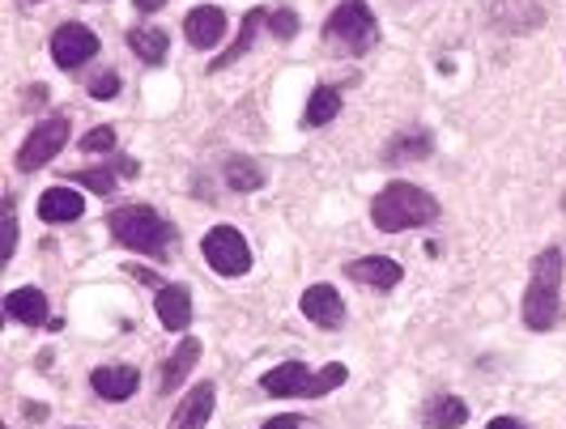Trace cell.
<instances>
[{"mask_svg": "<svg viewBox=\"0 0 566 429\" xmlns=\"http://www.w3.org/2000/svg\"><path fill=\"white\" fill-rule=\"evenodd\" d=\"M563 311V251L545 247L532 260V277L524 289V324L532 332H550Z\"/></svg>", "mask_w": 566, "mask_h": 429, "instance_id": "obj_1", "label": "cell"}, {"mask_svg": "<svg viewBox=\"0 0 566 429\" xmlns=\"http://www.w3.org/2000/svg\"><path fill=\"white\" fill-rule=\"evenodd\" d=\"M439 217V200L430 191L413 188V184H388L370 204V222L383 235H401V230H417L430 226Z\"/></svg>", "mask_w": 566, "mask_h": 429, "instance_id": "obj_2", "label": "cell"}, {"mask_svg": "<svg viewBox=\"0 0 566 429\" xmlns=\"http://www.w3.org/2000/svg\"><path fill=\"white\" fill-rule=\"evenodd\" d=\"M111 235L137 255H166V247L175 239L171 222L158 217L150 204H124L111 213Z\"/></svg>", "mask_w": 566, "mask_h": 429, "instance_id": "obj_3", "label": "cell"}, {"mask_svg": "<svg viewBox=\"0 0 566 429\" xmlns=\"http://www.w3.org/2000/svg\"><path fill=\"white\" fill-rule=\"evenodd\" d=\"M324 39L345 48L350 55H362V51L375 48L379 39V26H375V13L362 4V0H345L332 9V17L324 22Z\"/></svg>", "mask_w": 566, "mask_h": 429, "instance_id": "obj_4", "label": "cell"}, {"mask_svg": "<svg viewBox=\"0 0 566 429\" xmlns=\"http://www.w3.org/2000/svg\"><path fill=\"white\" fill-rule=\"evenodd\" d=\"M209 268L222 273V277H243L252 268V251H248V239L235 230V226H213L201 242Z\"/></svg>", "mask_w": 566, "mask_h": 429, "instance_id": "obj_5", "label": "cell"}, {"mask_svg": "<svg viewBox=\"0 0 566 429\" xmlns=\"http://www.w3.org/2000/svg\"><path fill=\"white\" fill-rule=\"evenodd\" d=\"M68 144V115H52V119H43L30 137H26V144L17 149V171H39V166H48L55 153Z\"/></svg>", "mask_w": 566, "mask_h": 429, "instance_id": "obj_6", "label": "cell"}, {"mask_svg": "<svg viewBox=\"0 0 566 429\" xmlns=\"http://www.w3.org/2000/svg\"><path fill=\"white\" fill-rule=\"evenodd\" d=\"M95 51H99V39H95V30H86L81 22H64L52 35V60L64 73H73V68H81L86 60H95Z\"/></svg>", "mask_w": 566, "mask_h": 429, "instance_id": "obj_7", "label": "cell"}, {"mask_svg": "<svg viewBox=\"0 0 566 429\" xmlns=\"http://www.w3.org/2000/svg\"><path fill=\"white\" fill-rule=\"evenodd\" d=\"M303 315H307L311 324H319V328H341L345 324V302H341V293L332 286H311L303 293Z\"/></svg>", "mask_w": 566, "mask_h": 429, "instance_id": "obj_8", "label": "cell"}, {"mask_svg": "<svg viewBox=\"0 0 566 429\" xmlns=\"http://www.w3.org/2000/svg\"><path fill=\"white\" fill-rule=\"evenodd\" d=\"M154 311L158 324L166 332H184L192 324V293H188V286H162L154 298Z\"/></svg>", "mask_w": 566, "mask_h": 429, "instance_id": "obj_9", "label": "cell"}, {"mask_svg": "<svg viewBox=\"0 0 566 429\" xmlns=\"http://www.w3.org/2000/svg\"><path fill=\"white\" fill-rule=\"evenodd\" d=\"M184 35H188L192 48H217L222 35H226V13L217 4H197L184 22Z\"/></svg>", "mask_w": 566, "mask_h": 429, "instance_id": "obj_10", "label": "cell"}, {"mask_svg": "<svg viewBox=\"0 0 566 429\" xmlns=\"http://www.w3.org/2000/svg\"><path fill=\"white\" fill-rule=\"evenodd\" d=\"M345 277L366 289H392V286H401L405 273H401V264L388 260V255H366V260H354V264L345 268Z\"/></svg>", "mask_w": 566, "mask_h": 429, "instance_id": "obj_11", "label": "cell"}, {"mask_svg": "<svg viewBox=\"0 0 566 429\" xmlns=\"http://www.w3.org/2000/svg\"><path fill=\"white\" fill-rule=\"evenodd\" d=\"M86 213V200H81V191L73 188H48L39 195V217L48 222V226H64V222H77Z\"/></svg>", "mask_w": 566, "mask_h": 429, "instance_id": "obj_12", "label": "cell"}, {"mask_svg": "<svg viewBox=\"0 0 566 429\" xmlns=\"http://www.w3.org/2000/svg\"><path fill=\"white\" fill-rule=\"evenodd\" d=\"M213 382H201V387H192L188 395H184V404L175 408V417H171V429H205V421L213 417Z\"/></svg>", "mask_w": 566, "mask_h": 429, "instance_id": "obj_13", "label": "cell"}, {"mask_svg": "<svg viewBox=\"0 0 566 429\" xmlns=\"http://www.w3.org/2000/svg\"><path fill=\"white\" fill-rule=\"evenodd\" d=\"M4 315L13 319V324H43L48 319V298H43V289L26 286V289H9L4 293Z\"/></svg>", "mask_w": 566, "mask_h": 429, "instance_id": "obj_14", "label": "cell"}, {"mask_svg": "<svg viewBox=\"0 0 566 429\" xmlns=\"http://www.w3.org/2000/svg\"><path fill=\"white\" fill-rule=\"evenodd\" d=\"M90 387L103 395V400H128L137 387H141V375L133 366H99L90 375Z\"/></svg>", "mask_w": 566, "mask_h": 429, "instance_id": "obj_15", "label": "cell"}, {"mask_svg": "<svg viewBox=\"0 0 566 429\" xmlns=\"http://www.w3.org/2000/svg\"><path fill=\"white\" fill-rule=\"evenodd\" d=\"M197 362H201V340H192V336H188V340H184V344H179V349L171 353V362L162 366V375H158V387H162V391L171 395V391H175L179 382L192 375V366H197Z\"/></svg>", "mask_w": 566, "mask_h": 429, "instance_id": "obj_16", "label": "cell"}, {"mask_svg": "<svg viewBox=\"0 0 566 429\" xmlns=\"http://www.w3.org/2000/svg\"><path fill=\"white\" fill-rule=\"evenodd\" d=\"M311 379H315V375H311V370H307V366H303V362H286V366H277V370H268L260 387H264L268 395H307Z\"/></svg>", "mask_w": 566, "mask_h": 429, "instance_id": "obj_17", "label": "cell"}, {"mask_svg": "<svg viewBox=\"0 0 566 429\" xmlns=\"http://www.w3.org/2000/svg\"><path fill=\"white\" fill-rule=\"evenodd\" d=\"M422 421L430 429H461L468 421V408H464L456 395H435L422 413Z\"/></svg>", "mask_w": 566, "mask_h": 429, "instance_id": "obj_18", "label": "cell"}, {"mask_svg": "<svg viewBox=\"0 0 566 429\" xmlns=\"http://www.w3.org/2000/svg\"><path fill=\"white\" fill-rule=\"evenodd\" d=\"M128 48L137 51L146 64H162L171 39H166V30H158V26H137V30H128Z\"/></svg>", "mask_w": 566, "mask_h": 429, "instance_id": "obj_19", "label": "cell"}, {"mask_svg": "<svg viewBox=\"0 0 566 429\" xmlns=\"http://www.w3.org/2000/svg\"><path fill=\"white\" fill-rule=\"evenodd\" d=\"M264 22H268V9H252V13L243 17V26H239V39H235V48L213 60V73H222L226 64H235L239 55H248V48H252V39H256V30L264 26Z\"/></svg>", "mask_w": 566, "mask_h": 429, "instance_id": "obj_20", "label": "cell"}, {"mask_svg": "<svg viewBox=\"0 0 566 429\" xmlns=\"http://www.w3.org/2000/svg\"><path fill=\"white\" fill-rule=\"evenodd\" d=\"M332 115H341V94H337L332 86H315L307 98V115H303V124H307V128H324Z\"/></svg>", "mask_w": 566, "mask_h": 429, "instance_id": "obj_21", "label": "cell"}, {"mask_svg": "<svg viewBox=\"0 0 566 429\" xmlns=\"http://www.w3.org/2000/svg\"><path fill=\"white\" fill-rule=\"evenodd\" d=\"M115 175H137V162L120 157V162H115V171H77L68 184H81V188H90V191H99V195H106V191L115 188Z\"/></svg>", "mask_w": 566, "mask_h": 429, "instance_id": "obj_22", "label": "cell"}, {"mask_svg": "<svg viewBox=\"0 0 566 429\" xmlns=\"http://www.w3.org/2000/svg\"><path fill=\"white\" fill-rule=\"evenodd\" d=\"M226 184L235 191H256L264 184V175H260V166L252 157H230L226 162Z\"/></svg>", "mask_w": 566, "mask_h": 429, "instance_id": "obj_23", "label": "cell"}, {"mask_svg": "<svg viewBox=\"0 0 566 429\" xmlns=\"http://www.w3.org/2000/svg\"><path fill=\"white\" fill-rule=\"evenodd\" d=\"M430 149H435L430 133H413V137H397V141L388 144V153H383V157H388V162H405V157L417 162V157H426Z\"/></svg>", "mask_w": 566, "mask_h": 429, "instance_id": "obj_24", "label": "cell"}, {"mask_svg": "<svg viewBox=\"0 0 566 429\" xmlns=\"http://www.w3.org/2000/svg\"><path fill=\"white\" fill-rule=\"evenodd\" d=\"M345 379H350V370H345L341 362H332V366H324V370H319V375L311 379L307 395H311V400H315V395H328L332 387H341V382H345Z\"/></svg>", "mask_w": 566, "mask_h": 429, "instance_id": "obj_25", "label": "cell"}, {"mask_svg": "<svg viewBox=\"0 0 566 429\" xmlns=\"http://www.w3.org/2000/svg\"><path fill=\"white\" fill-rule=\"evenodd\" d=\"M268 30H273V39H294V35H299V13H290V9H268Z\"/></svg>", "mask_w": 566, "mask_h": 429, "instance_id": "obj_26", "label": "cell"}, {"mask_svg": "<svg viewBox=\"0 0 566 429\" xmlns=\"http://www.w3.org/2000/svg\"><path fill=\"white\" fill-rule=\"evenodd\" d=\"M81 149L86 153H115V128H95L81 137Z\"/></svg>", "mask_w": 566, "mask_h": 429, "instance_id": "obj_27", "label": "cell"}, {"mask_svg": "<svg viewBox=\"0 0 566 429\" xmlns=\"http://www.w3.org/2000/svg\"><path fill=\"white\" fill-rule=\"evenodd\" d=\"M115 94H120V77L115 73H99L90 81V98H115Z\"/></svg>", "mask_w": 566, "mask_h": 429, "instance_id": "obj_28", "label": "cell"}, {"mask_svg": "<svg viewBox=\"0 0 566 429\" xmlns=\"http://www.w3.org/2000/svg\"><path fill=\"white\" fill-rule=\"evenodd\" d=\"M264 429H303V421H299V417H273Z\"/></svg>", "mask_w": 566, "mask_h": 429, "instance_id": "obj_29", "label": "cell"}, {"mask_svg": "<svg viewBox=\"0 0 566 429\" xmlns=\"http://www.w3.org/2000/svg\"><path fill=\"white\" fill-rule=\"evenodd\" d=\"M490 429H528V426H524V421H515V417H494Z\"/></svg>", "mask_w": 566, "mask_h": 429, "instance_id": "obj_30", "label": "cell"}, {"mask_svg": "<svg viewBox=\"0 0 566 429\" xmlns=\"http://www.w3.org/2000/svg\"><path fill=\"white\" fill-rule=\"evenodd\" d=\"M162 4H166V0H137V9H141V13H158Z\"/></svg>", "mask_w": 566, "mask_h": 429, "instance_id": "obj_31", "label": "cell"}]
</instances>
